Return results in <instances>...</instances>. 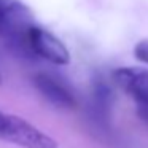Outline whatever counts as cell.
Listing matches in <instances>:
<instances>
[{"instance_id": "obj_2", "label": "cell", "mask_w": 148, "mask_h": 148, "mask_svg": "<svg viewBox=\"0 0 148 148\" xmlns=\"http://www.w3.org/2000/svg\"><path fill=\"white\" fill-rule=\"evenodd\" d=\"M0 138L23 148H58V142L29 121L0 112Z\"/></svg>"}, {"instance_id": "obj_8", "label": "cell", "mask_w": 148, "mask_h": 148, "mask_svg": "<svg viewBox=\"0 0 148 148\" xmlns=\"http://www.w3.org/2000/svg\"><path fill=\"white\" fill-rule=\"evenodd\" d=\"M0 84H2V75H0Z\"/></svg>"}, {"instance_id": "obj_1", "label": "cell", "mask_w": 148, "mask_h": 148, "mask_svg": "<svg viewBox=\"0 0 148 148\" xmlns=\"http://www.w3.org/2000/svg\"><path fill=\"white\" fill-rule=\"evenodd\" d=\"M37 26L34 13L21 0H0V38L23 58H34L29 48V34Z\"/></svg>"}, {"instance_id": "obj_5", "label": "cell", "mask_w": 148, "mask_h": 148, "mask_svg": "<svg viewBox=\"0 0 148 148\" xmlns=\"http://www.w3.org/2000/svg\"><path fill=\"white\" fill-rule=\"evenodd\" d=\"M118 86L134 97L137 105L148 103V70L138 67H123L113 73Z\"/></svg>"}, {"instance_id": "obj_3", "label": "cell", "mask_w": 148, "mask_h": 148, "mask_svg": "<svg viewBox=\"0 0 148 148\" xmlns=\"http://www.w3.org/2000/svg\"><path fill=\"white\" fill-rule=\"evenodd\" d=\"M29 48L32 56L42 58L56 65H67L70 62V53L65 45L40 26H34L29 34Z\"/></svg>"}, {"instance_id": "obj_6", "label": "cell", "mask_w": 148, "mask_h": 148, "mask_svg": "<svg viewBox=\"0 0 148 148\" xmlns=\"http://www.w3.org/2000/svg\"><path fill=\"white\" fill-rule=\"evenodd\" d=\"M134 56L138 59V61L148 64V38L140 40V42L135 45V48H134Z\"/></svg>"}, {"instance_id": "obj_4", "label": "cell", "mask_w": 148, "mask_h": 148, "mask_svg": "<svg viewBox=\"0 0 148 148\" xmlns=\"http://www.w3.org/2000/svg\"><path fill=\"white\" fill-rule=\"evenodd\" d=\"M35 88L56 107L61 108H75L77 99H75L72 89L61 81V78L53 77L49 73H37L34 77Z\"/></svg>"}, {"instance_id": "obj_7", "label": "cell", "mask_w": 148, "mask_h": 148, "mask_svg": "<svg viewBox=\"0 0 148 148\" xmlns=\"http://www.w3.org/2000/svg\"><path fill=\"white\" fill-rule=\"evenodd\" d=\"M137 113L142 119L148 121V103H140V105H137Z\"/></svg>"}]
</instances>
